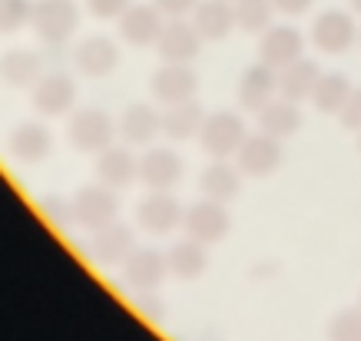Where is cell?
I'll list each match as a JSON object with an SVG mask.
<instances>
[{"mask_svg":"<svg viewBox=\"0 0 361 341\" xmlns=\"http://www.w3.org/2000/svg\"><path fill=\"white\" fill-rule=\"evenodd\" d=\"M97 176L103 179V186L123 189L130 186L133 179L140 176V159L130 153V149H103L97 163Z\"/></svg>","mask_w":361,"mask_h":341,"instance_id":"9","label":"cell"},{"mask_svg":"<svg viewBox=\"0 0 361 341\" xmlns=\"http://www.w3.org/2000/svg\"><path fill=\"white\" fill-rule=\"evenodd\" d=\"M196 93V77L189 70H163L159 77L153 80V97L166 106H179V103H189Z\"/></svg>","mask_w":361,"mask_h":341,"instance_id":"15","label":"cell"},{"mask_svg":"<svg viewBox=\"0 0 361 341\" xmlns=\"http://www.w3.org/2000/svg\"><path fill=\"white\" fill-rule=\"evenodd\" d=\"M93 252L103 262H123L133 255V235L123 225H103L93 239Z\"/></svg>","mask_w":361,"mask_h":341,"instance_id":"22","label":"cell"},{"mask_svg":"<svg viewBox=\"0 0 361 341\" xmlns=\"http://www.w3.org/2000/svg\"><path fill=\"white\" fill-rule=\"evenodd\" d=\"M358 309H361V302H358Z\"/></svg>","mask_w":361,"mask_h":341,"instance_id":"33","label":"cell"},{"mask_svg":"<svg viewBox=\"0 0 361 341\" xmlns=\"http://www.w3.org/2000/svg\"><path fill=\"white\" fill-rule=\"evenodd\" d=\"M113 60H116V54L106 50V44H90L87 50H80V66L87 70L90 77H103Z\"/></svg>","mask_w":361,"mask_h":341,"instance_id":"26","label":"cell"},{"mask_svg":"<svg viewBox=\"0 0 361 341\" xmlns=\"http://www.w3.org/2000/svg\"><path fill=\"white\" fill-rule=\"evenodd\" d=\"M275 4H279L282 11H288V13H298V11H305L312 0H275Z\"/></svg>","mask_w":361,"mask_h":341,"instance_id":"30","label":"cell"},{"mask_svg":"<svg viewBox=\"0 0 361 341\" xmlns=\"http://www.w3.org/2000/svg\"><path fill=\"white\" fill-rule=\"evenodd\" d=\"M166 275V255H159L156 249H136L123 265V278L133 288H153L159 285Z\"/></svg>","mask_w":361,"mask_h":341,"instance_id":"8","label":"cell"},{"mask_svg":"<svg viewBox=\"0 0 361 341\" xmlns=\"http://www.w3.org/2000/svg\"><path fill=\"white\" fill-rule=\"evenodd\" d=\"M166 268L179 278H196L199 272L206 268V249L199 242H192V239L176 242L173 249H169V255H166Z\"/></svg>","mask_w":361,"mask_h":341,"instance_id":"21","label":"cell"},{"mask_svg":"<svg viewBox=\"0 0 361 341\" xmlns=\"http://www.w3.org/2000/svg\"><path fill=\"white\" fill-rule=\"evenodd\" d=\"M242 169H235V166H229V163H212L202 173V192H206L209 199H216V202H229L235 192H239V182H242Z\"/></svg>","mask_w":361,"mask_h":341,"instance_id":"19","label":"cell"},{"mask_svg":"<svg viewBox=\"0 0 361 341\" xmlns=\"http://www.w3.org/2000/svg\"><path fill=\"white\" fill-rule=\"evenodd\" d=\"M163 56H169V60H186V56H192L196 54V40L192 37H169L166 40L163 37Z\"/></svg>","mask_w":361,"mask_h":341,"instance_id":"29","label":"cell"},{"mask_svg":"<svg viewBox=\"0 0 361 341\" xmlns=\"http://www.w3.org/2000/svg\"><path fill=\"white\" fill-rule=\"evenodd\" d=\"M315 46L318 50H325V54H341V50H348L351 40H355V23L345 17V13H325V17H318L315 20Z\"/></svg>","mask_w":361,"mask_h":341,"instance_id":"11","label":"cell"},{"mask_svg":"<svg viewBox=\"0 0 361 341\" xmlns=\"http://www.w3.org/2000/svg\"><path fill=\"white\" fill-rule=\"evenodd\" d=\"M295 60H302V37L288 27H279L262 40V63L272 70H285Z\"/></svg>","mask_w":361,"mask_h":341,"instance_id":"13","label":"cell"},{"mask_svg":"<svg viewBox=\"0 0 361 341\" xmlns=\"http://www.w3.org/2000/svg\"><path fill=\"white\" fill-rule=\"evenodd\" d=\"M235 159H239V169L245 176L262 179V176H269L272 169H279V163H282V146H279V140L269 136V132H255V136H245V143L239 146Z\"/></svg>","mask_w":361,"mask_h":341,"instance_id":"2","label":"cell"},{"mask_svg":"<svg viewBox=\"0 0 361 341\" xmlns=\"http://www.w3.org/2000/svg\"><path fill=\"white\" fill-rule=\"evenodd\" d=\"M338 123H341V130L361 132V87H355L351 99L345 103V110L338 113Z\"/></svg>","mask_w":361,"mask_h":341,"instance_id":"28","label":"cell"},{"mask_svg":"<svg viewBox=\"0 0 361 341\" xmlns=\"http://www.w3.org/2000/svg\"><path fill=\"white\" fill-rule=\"evenodd\" d=\"M202 123H206L202 110H199L196 103L189 99V103H179V106H169V110H166L163 132H166V136H173V140H189L192 132L202 130Z\"/></svg>","mask_w":361,"mask_h":341,"instance_id":"23","label":"cell"},{"mask_svg":"<svg viewBox=\"0 0 361 341\" xmlns=\"http://www.w3.org/2000/svg\"><path fill=\"white\" fill-rule=\"evenodd\" d=\"M265 23H269V4L265 0H245L242 4V27L262 30Z\"/></svg>","mask_w":361,"mask_h":341,"instance_id":"27","label":"cell"},{"mask_svg":"<svg viewBox=\"0 0 361 341\" xmlns=\"http://www.w3.org/2000/svg\"><path fill=\"white\" fill-rule=\"evenodd\" d=\"M355 87L348 83V77H341V73H325V77L318 80L315 93H312V103H315L318 113H335L338 116L345 110V103L351 99Z\"/></svg>","mask_w":361,"mask_h":341,"instance_id":"18","label":"cell"},{"mask_svg":"<svg viewBox=\"0 0 361 341\" xmlns=\"http://www.w3.org/2000/svg\"><path fill=\"white\" fill-rule=\"evenodd\" d=\"M183 176V163L179 156L169 153V149H149V153L140 159V182L149 186L153 192H166V186H173L176 179Z\"/></svg>","mask_w":361,"mask_h":341,"instance_id":"6","label":"cell"},{"mask_svg":"<svg viewBox=\"0 0 361 341\" xmlns=\"http://www.w3.org/2000/svg\"><path fill=\"white\" fill-rule=\"evenodd\" d=\"M73 103V83L63 77H47L40 87H33V106L47 116H60Z\"/></svg>","mask_w":361,"mask_h":341,"instance_id":"17","label":"cell"},{"mask_svg":"<svg viewBox=\"0 0 361 341\" xmlns=\"http://www.w3.org/2000/svg\"><path fill=\"white\" fill-rule=\"evenodd\" d=\"M355 7H358V11H361V0H355Z\"/></svg>","mask_w":361,"mask_h":341,"instance_id":"31","label":"cell"},{"mask_svg":"<svg viewBox=\"0 0 361 341\" xmlns=\"http://www.w3.org/2000/svg\"><path fill=\"white\" fill-rule=\"evenodd\" d=\"M73 212H77L80 222H87V225H93V229H103V225H110V219L116 216V196L103 186L83 189V192L77 196Z\"/></svg>","mask_w":361,"mask_h":341,"instance_id":"10","label":"cell"},{"mask_svg":"<svg viewBox=\"0 0 361 341\" xmlns=\"http://www.w3.org/2000/svg\"><path fill=\"white\" fill-rule=\"evenodd\" d=\"M183 225H186L189 239L199 245H209V242H219L222 235L229 232V212L222 202L216 199H206V202H199L192 209L183 216Z\"/></svg>","mask_w":361,"mask_h":341,"instance_id":"3","label":"cell"},{"mask_svg":"<svg viewBox=\"0 0 361 341\" xmlns=\"http://www.w3.org/2000/svg\"><path fill=\"white\" fill-rule=\"evenodd\" d=\"M318 80H322V73H318V66L312 63V60H295L292 66L282 70V77H279V93H282V99L302 103V99H312Z\"/></svg>","mask_w":361,"mask_h":341,"instance_id":"12","label":"cell"},{"mask_svg":"<svg viewBox=\"0 0 361 341\" xmlns=\"http://www.w3.org/2000/svg\"><path fill=\"white\" fill-rule=\"evenodd\" d=\"M275 89H279L275 70L259 63V66H252V70H245V77H242V83H239V103L252 113H262L265 106L272 103Z\"/></svg>","mask_w":361,"mask_h":341,"instance_id":"7","label":"cell"},{"mask_svg":"<svg viewBox=\"0 0 361 341\" xmlns=\"http://www.w3.org/2000/svg\"><path fill=\"white\" fill-rule=\"evenodd\" d=\"M136 222H140L146 232L163 235V232L176 229V225L183 222V209H179V202H176L173 196H166V192H149V196L140 202V209H136Z\"/></svg>","mask_w":361,"mask_h":341,"instance_id":"5","label":"cell"},{"mask_svg":"<svg viewBox=\"0 0 361 341\" xmlns=\"http://www.w3.org/2000/svg\"><path fill=\"white\" fill-rule=\"evenodd\" d=\"M0 70H4L0 77L7 80V83H13V87H27V83H33V80L40 77V73H37L40 66H37V60H33V56H11V60L0 66Z\"/></svg>","mask_w":361,"mask_h":341,"instance_id":"25","label":"cell"},{"mask_svg":"<svg viewBox=\"0 0 361 341\" xmlns=\"http://www.w3.org/2000/svg\"><path fill=\"white\" fill-rule=\"evenodd\" d=\"M199 132H202V149L212 159H229L245 143V123L235 113H216V116H209Z\"/></svg>","mask_w":361,"mask_h":341,"instance_id":"1","label":"cell"},{"mask_svg":"<svg viewBox=\"0 0 361 341\" xmlns=\"http://www.w3.org/2000/svg\"><path fill=\"white\" fill-rule=\"evenodd\" d=\"M163 130V116H156L153 106H146V103H136L126 110V116L120 120V132L126 143H149L156 132Z\"/></svg>","mask_w":361,"mask_h":341,"instance_id":"16","label":"cell"},{"mask_svg":"<svg viewBox=\"0 0 361 341\" xmlns=\"http://www.w3.org/2000/svg\"><path fill=\"white\" fill-rule=\"evenodd\" d=\"M70 140H73V146L83 149V153H103V149H110L113 120L97 110L80 113L77 120L70 123Z\"/></svg>","mask_w":361,"mask_h":341,"instance_id":"4","label":"cell"},{"mask_svg":"<svg viewBox=\"0 0 361 341\" xmlns=\"http://www.w3.org/2000/svg\"><path fill=\"white\" fill-rule=\"evenodd\" d=\"M358 149H361V132H358Z\"/></svg>","mask_w":361,"mask_h":341,"instance_id":"32","label":"cell"},{"mask_svg":"<svg viewBox=\"0 0 361 341\" xmlns=\"http://www.w3.org/2000/svg\"><path fill=\"white\" fill-rule=\"evenodd\" d=\"M329 341H361V309H345L329 321Z\"/></svg>","mask_w":361,"mask_h":341,"instance_id":"24","label":"cell"},{"mask_svg":"<svg viewBox=\"0 0 361 341\" xmlns=\"http://www.w3.org/2000/svg\"><path fill=\"white\" fill-rule=\"evenodd\" d=\"M11 149L20 163H37V159H44L50 153V132L44 126H37V123H23L20 130L13 132Z\"/></svg>","mask_w":361,"mask_h":341,"instance_id":"20","label":"cell"},{"mask_svg":"<svg viewBox=\"0 0 361 341\" xmlns=\"http://www.w3.org/2000/svg\"><path fill=\"white\" fill-rule=\"evenodd\" d=\"M298 126H302V113H298V103H292V99H272L259 113V132H269L279 143L285 136H292Z\"/></svg>","mask_w":361,"mask_h":341,"instance_id":"14","label":"cell"}]
</instances>
